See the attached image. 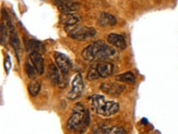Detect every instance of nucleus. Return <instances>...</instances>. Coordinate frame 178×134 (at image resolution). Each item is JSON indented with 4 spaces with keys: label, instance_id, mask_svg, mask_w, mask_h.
Listing matches in <instances>:
<instances>
[{
    "label": "nucleus",
    "instance_id": "nucleus-19",
    "mask_svg": "<svg viewBox=\"0 0 178 134\" xmlns=\"http://www.w3.org/2000/svg\"><path fill=\"white\" fill-rule=\"evenodd\" d=\"M26 46L27 50L32 53L35 51H38L40 47V43L35 40H28L26 43Z\"/></svg>",
    "mask_w": 178,
    "mask_h": 134
},
{
    "label": "nucleus",
    "instance_id": "nucleus-15",
    "mask_svg": "<svg viewBox=\"0 0 178 134\" xmlns=\"http://www.w3.org/2000/svg\"><path fill=\"white\" fill-rule=\"evenodd\" d=\"M103 134H126V131L124 128L121 126H109V125H103L101 126Z\"/></svg>",
    "mask_w": 178,
    "mask_h": 134
},
{
    "label": "nucleus",
    "instance_id": "nucleus-14",
    "mask_svg": "<svg viewBox=\"0 0 178 134\" xmlns=\"http://www.w3.org/2000/svg\"><path fill=\"white\" fill-rule=\"evenodd\" d=\"M48 74H49V79H51V81L57 83L59 86H61V78H60L59 72L58 68L55 66L54 64H49V68H48Z\"/></svg>",
    "mask_w": 178,
    "mask_h": 134
},
{
    "label": "nucleus",
    "instance_id": "nucleus-10",
    "mask_svg": "<svg viewBox=\"0 0 178 134\" xmlns=\"http://www.w3.org/2000/svg\"><path fill=\"white\" fill-rule=\"evenodd\" d=\"M99 76L101 78H108L110 75H112L113 72V65L110 62L102 61L98 63L96 65Z\"/></svg>",
    "mask_w": 178,
    "mask_h": 134
},
{
    "label": "nucleus",
    "instance_id": "nucleus-20",
    "mask_svg": "<svg viewBox=\"0 0 178 134\" xmlns=\"http://www.w3.org/2000/svg\"><path fill=\"white\" fill-rule=\"evenodd\" d=\"M98 78H99V74H98L96 66H92L89 69L88 74H87V79L89 80H94L97 79Z\"/></svg>",
    "mask_w": 178,
    "mask_h": 134
},
{
    "label": "nucleus",
    "instance_id": "nucleus-13",
    "mask_svg": "<svg viewBox=\"0 0 178 134\" xmlns=\"http://www.w3.org/2000/svg\"><path fill=\"white\" fill-rule=\"evenodd\" d=\"M81 17L74 13L70 14H62L60 16V22L66 26H73L76 25V23L80 22Z\"/></svg>",
    "mask_w": 178,
    "mask_h": 134
},
{
    "label": "nucleus",
    "instance_id": "nucleus-3",
    "mask_svg": "<svg viewBox=\"0 0 178 134\" xmlns=\"http://www.w3.org/2000/svg\"><path fill=\"white\" fill-rule=\"evenodd\" d=\"M90 101L94 110L103 116H112L118 112L120 109V106L118 102L107 101L105 97L99 94L93 95Z\"/></svg>",
    "mask_w": 178,
    "mask_h": 134
},
{
    "label": "nucleus",
    "instance_id": "nucleus-8",
    "mask_svg": "<svg viewBox=\"0 0 178 134\" xmlns=\"http://www.w3.org/2000/svg\"><path fill=\"white\" fill-rule=\"evenodd\" d=\"M55 3L62 14L74 13L79 8L78 4L71 3L70 0H55Z\"/></svg>",
    "mask_w": 178,
    "mask_h": 134
},
{
    "label": "nucleus",
    "instance_id": "nucleus-12",
    "mask_svg": "<svg viewBox=\"0 0 178 134\" xmlns=\"http://www.w3.org/2000/svg\"><path fill=\"white\" fill-rule=\"evenodd\" d=\"M98 24L100 26H112L117 24V19L113 15L103 12L98 19Z\"/></svg>",
    "mask_w": 178,
    "mask_h": 134
},
{
    "label": "nucleus",
    "instance_id": "nucleus-23",
    "mask_svg": "<svg viewBox=\"0 0 178 134\" xmlns=\"http://www.w3.org/2000/svg\"><path fill=\"white\" fill-rule=\"evenodd\" d=\"M70 1H71V0H70Z\"/></svg>",
    "mask_w": 178,
    "mask_h": 134
},
{
    "label": "nucleus",
    "instance_id": "nucleus-22",
    "mask_svg": "<svg viewBox=\"0 0 178 134\" xmlns=\"http://www.w3.org/2000/svg\"><path fill=\"white\" fill-rule=\"evenodd\" d=\"M4 68H5L6 72L8 73L9 70L11 68V61H10V57L9 56H7L5 61H4Z\"/></svg>",
    "mask_w": 178,
    "mask_h": 134
},
{
    "label": "nucleus",
    "instance_id": "nucleus-6",
    "mask_svg": "<svg viewBox=\"0 0 178 134\" xmlns=\"http://www.w3.org/2000/svg\"><path fill=\"white\" fill-rule=\"evenodd\" d=\"M54 58L62 74L63 75H67L71 68V64L69 58L66 55L61 53H55Z\"/></svg>",
    "mask_w": 178,
    "mask_h": 134
},
{
    "label": "nucleus",
    "instance_id": "nucleus-21",
    "mask_svg": "<svg viewBox=\"0 0 178 134\" xmlns=\"http://www.w3.org/2000/svg\"><path fill=\"white\" fill-rule=\"evenodd\" d=\"M7 34H8L7 26L3 22H2L1 23V43H2V44H3V43H5L6 38H7Z\"/></svg>",
    "mask_w": 178,
    "mask_h": 134
},
{
    "label": "nucleus",
    "instance_id": "nucleus-5",
    "mask_svg": "<svg viewBox=\"0 0 178 134\" xmlns=\"http://www.w3.org/2000/svg\"><path fill=\"white\" fill-rule=\"evenodd\" d=\"M84 89V83L82 80L81 75L78 74L75 76L74 79L71 83V89L67 93V98L71 101H74L77 99L78 97H81V93Z\"/></svg>",
    "mask_w": 178,
    "mask_h": 134
},
{
    "label": "nucleus",
    "instance_id": "nucleus-1",
    "mask_svg": "<svg viewBox=\"0 0 178 134\" xmlns=\"http://www.w3.org/2000/svg\"><path fill=\"white\" fill-rule=\"evenodd\" d=\"M116 50L108 46L102 40H98L90 44L81 53V56L87 61H92L95 60H104L111 58L116 56Z\"/></svg>",
    "mask_w": 178,
    "mask_h": 134
},
{
    "label": "nucleus",
    "instance_id": "nucleus-11",
    "mask_svg": "<svg viewBox=\"0 0 178 134\" xmlns=\"http://www.w3.org/2000/svg\"><path fill=\"white\" fill-rule=\"evenodd\" d=\"M108 43L113 45L119 49H125L126 48V42L125 38L118 34H109L107 37Z\"/></svg>",
    "mask_w": 178,
    "mask_h": 134
},
{
    "label": "nucleus",
    "instance_id": "nucleus-18",
    "mask_svg": "<svg viewBox=\"0 0 178 134\" xmlns=\"http://www.w3.org/2000/svg\"><path fill=\"white\" fill-rule=\"evenodd\" d=\"M25 71L27 76L29 77V79H35L36 78V70L35 69V67L30 64L29 62H26L25 64Z\"/></svg>",
    "mask_w": 178,
    "mask_h": 134
},
{
    "label": "nucleus",
    "instance_id": "nucleus-7",
    "mask_svg": "<svg viewBox=\"0 0 178 134\" xmlns=\"http://www.w3.org/2000/svg\"><path fill=\"white\" fill-rule=\"evenodd\" d=\"M100 89L103 92L107 93L110 96H119L124 91L125 88L123 85H121L116 83H103L100 85Z\"/></svg>",
    "mask_w": 178,
    "mask_h": 134
},
{
    "label": "nucleus",
    "instance_id": "nucleus-4",
    "mask_svg": "<svg viewBox=\"0 0 178 134\" xmlns=\"http://www.w3.org/2000/svg\"><path fill=\"white\" fill-rule=\"evenodd\" d=\"M65 30L68 36L76 40H84L89 38L94 37L96 34V30L93 27H86L73 25L66 26Z\"/></svg>",
    "mask_w": 178,
    "mask_h": 134
},
{
    "label": "nucleus",
    "instance_id": "nucleus-9",
    "mask_svg": "<svg viewBox=\"0 0 178 134\" xmlns=\"http://www.w3.org/2000/svg\"><path fill=\"white\" fill-rule=\"evenodd\" d=\"M30 58L31 60L33 66L39 75H42L44 71V61L41 54L38 51L30 53Z\"/></svg>",
    "mask_w": 178,
    "mask_h": 134
},
{
    "label": "nucleus",
    "instance_id": "nucleus-16",
    "mask_svg": "<svg viewBox=\"0 0 178 134\" xmlns=\"http://www.w3.org/2000/svg\"><path fill=\"white\" fill-rule=\"evenodd\" d=\"M28 92L30 93L31 96L32 97H35L39 94V92L40 91V88H41V83L40 81L37 79H35L31 81L29 83H28Z\"/></svg>",
    "mask_w": 178,
    "mask_h": 134
},
{
    "label": "nucleus",
    "instance_id": "nucleus-17",
    "mask_svg": "<svg viewBox=\"0 0 178 134\" xmlns=\"http://www.w3.org/2000/svg\"><path fill=\"white\" fill-rule=\"evenodd\" d=\"M115 79H116V80L119 81V82L131 83L135 81V76L132 72L128 71V72H125L123 74L117 75Z\"/></svg>",
    "mask_w": 178,
    "mask_h": 134
},
{
    "label": "nucleus",
    "instance_id": "nucleus-2",
    "mask_svg": "<svg viewBox=\"0 0 178 134\" xmlns=\"http://www.w3.org/2000/svg\"><path fill=\"white\" fill-rule=\"evenodd\" d=\"M90 121V116L89 112L85 110L82 104L77 103L73 109L72 114L67 122V127L72 131L80 130V133H83L87 129Z\"/></svg>",
    "mask_w": 178,
    "mask_h": 134
}]
</instances>
